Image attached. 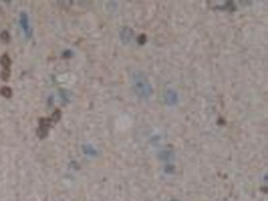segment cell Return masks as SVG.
I'll return each instance as SVG.
<instances>
[{
    "label": "cell",
    "mask_w": 268,
    "mask_h": 201,
    "mask_svg": "<svg viewBox=\"0 0 268 201\" xmlns=\"http://www.w3.org/2000/svg\"><path fill=\"white\" fill-rule=\"evenodd\" d=\"M20 26L23 28L24 34L27 36L31 35V27H30V20H28V16H27L26 12H21L20 14Z\"/></svg>",
    "instance_id": "obj_2"
},
{
    "label": "cell",
    "mask_w": 268,
    "mask_h": 201,
    "mask_svg": "<svg viewBox=\"0 0 268 201\" xmlns=\"http://www.w3.org/2000/svg\"><path fill=\"white\" fill-rule=\"evenodd\" d=\"M2 94L4 95V97H11L12 91H11V89H8V87H3L2 89Z\"/></svg>",
    "instance_id": "obj_5"
},
{
    "label": "cell",
    "mask_w": 268,
    "mask_h": 201,
    "mask_svg": "<svg viewBox=\"0 0 268 201\" xmlns=\"http://www.w3.org/2000/svg\"><path fill=\"white\" fill-rule=\"evenodd\" d=\"M0 63L4 67V71H10V66H11V60L8 58V55H3L2 59H0Z\"/></svg>",
    "instance_id": "obj_4"
},
{
    "label": "cell",
    "mask_w": 268,
    "mask_h": 201,
    "mask_svg": "<svg viewBox=\"0 0 268 201\" xmlns=\"http://www.w3.org/2000/svg\"><path fill=\"white\" fill-rule=\"evenodd\" d=\"M132 38H133V31L130 28H123L121 31V39H122L123 42H130Z\"/></svg>",
    "instance_id": "obj_3"
},
{
    "label": "cell",
    "mask_w": 268,
    "mask_h": 201,
    "mask_svg": "<svg viewBox=\"0 0 268 201\" xmlns=\"http://www.w3.org/2000/svg\"><path fill=\"white\" fill-rule=\"evenodd\" d=\"M132 86L133 90L137 94V97H139L141 99H148L152 97V86L149 83L148 78L144 73L141 71H137L133 74L132 76Z\"/></svg>",
    "instance_id": "obj_1"
},
{
    "label": "cell",
    "mask_w": 268,
    "mask_h": 201,
    "mask_svg": "<svg viewBox=\"0 0 268 201\" xmlns=\"http://www.w3.org/2000/svg\"><path fill=\"white\" fill-rule=\"evenodd\" d=\"M2 38H4V42H8V34L7 32H3L2 34Z\"/></svg>",
    "instance_id": "obj_6"
}]
</instances>
